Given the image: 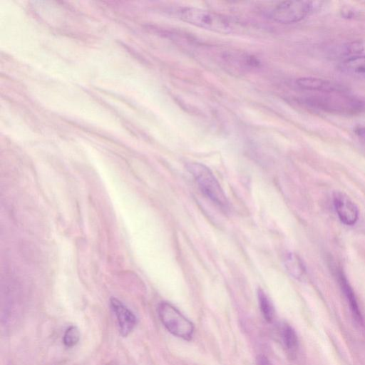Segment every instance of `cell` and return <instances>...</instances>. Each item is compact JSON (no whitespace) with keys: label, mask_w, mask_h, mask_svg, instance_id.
Returning <instances> with one entry per match:
<instances>
[{"label":"cell","mask_w":365,"mask_h":365,"mask_svg":"<svg viewBox=\"0 0 365 365\" xmlns=\"http://www.w3.org/2000/svg\"><path fill=\"white\" fill-rule=\"evenodd\" d=\"M302 102L329 113L355 115L365 113V100L345 91L318 93L306 96Z\"/></svg>","instance_id":"6da1fadb"},{"label":"cell","mask_w":365,"mask_h":365,"mask_svg":"<svg viewBox=\"0 0 365 365\" xmlns=\"http://www.w3.org/2000/svg\"><path fill=\"white\" fill-rule=\"evenodd\" d=\"M180 19L192 25L211 31L229 34L232 30L231 22L224 16L195 7H185L180 10Z\"/></svg>","instance_id":"7a4b0ae2"},{"label":"cell","mask_w":365,"mask_h":365,"mask_svg":"<svg viewBox=\"0 0 365 365\" xmlns=\"http://www.w3.org/2000/svg\"><path fill=\"white\" fill-rule=\"evenodd\" d=\"M187 169L205 196L222 209L228 207V200L223 190L207 166L199 163H190L187 164Z\"/></svg>","instance_id":"3957f363"},{"label":"cell","mask_w":365,"mask_h":365,"mask_svg":"<svg viewBox=\"0 0 365 365\" xmlns=\"http://www.w3.org/2000/svg\"><path fill=\"white\" fill-rule=\"evenodd\" d=\"M159 318L165 329L176 337L190 341L194 334V324L176 307L162 302L158 309Z\"/></svg>","instance_id":"277c9868"},{"label":"cell","mask_w":365,"mask_h":365,"mask_svg":"<svg viewBox=\"0 0 365 365\" xmlns=\"http://www.w3.org/2000/svg\"><path fill=\"white\" fill-rule=\"evenodd\" d=\"M322 1H284L279 3L271 11L273 20L281 24H293L318 10Z\"/></svg>","instance_id":"5b68a950"},{"label":"cell","mask_w":365,"mask_h":365,"mask_svg":"<svg viewBox=\"0 0 365 365\" xmlns=\"http://www.w3.org/2000/svg\"><path fill=\"white\" fill-rule=\"evenodd\" d=\"M333 204L340 221L349 226L354 225L359 218V210L355 203L344 192L333 193Z\"/></svg>","instance_id":"8992f818"},{"label":"cell","mask_w":365,"mask_h":365,"mask_svg":"<svg viewBox=\"0 0 365 365\" xmlns=\"http://www.w3.org/2000/svg\"><path fill=\"white\" fill-rule=\"evenodd\" d=\"M110 304L116 317L120 335L127 336L136 325L137 319L135 314L125 304L115 297L110 298Z\"/></svg>","instance_id":"52a82bcc"},{"label":"cell","mask_w":365,"mask_h":365,"mask_svg":"<svg viewBox=\"0 0 365 365\" xmlns=\"http://www.w3.org/2000/svg\"><path fill=\"white\" fill-rule=\"evenodd\" d=\"M296 83L299 88L304 90L318 93L344 91L345 90V88L340 84L316 77L299 78Z\"/></svg>","instance_id":"ba28073f"},{"label":"cell","mask_w":365,"mask_h":365,"mask_svg":"<svg viewBox=\"0 0 365 365\" xmlns=\"http://www.w3.org/2000/svg\"><path fill=\"white\" fill-rule=\"evenodd\" d=\"M337 277L341 289L344 292V294L345 295L347 301L349 302L350 309L354 319L357 322L361 323V313L352 288L351 287L350 284L347 282V279L341 272H338Z\"/></svg>","instance_id":"9c48e42d"},{"label":"cell","mask_w":365,"mask_h":365,"mask_svg":"<svg viewBox=\"0 0 365 365\" xmlns=\"http://www.w3.org/2000/svg\"><path fill=\"white\" fill-rule=\"evenodd\" d=\"M341 71L353 77L365 78V56L349 58L340 66Z\"/></svg>","instance_id":"30bf717a"},{"label":"cell","mask_w":365,"mask_h":365,"mask_svg":"<svg viewBox=\"0 0 365 365\" xmlns=\"http://www.w3.org/2000/svg\"><path fill=\"white\" fill-rule=\"evenodd\" d=\"M284 264L290 275L300 279L304 277L306 269L302 259L294 253H287L284 258Z\"/></svg>","instance_id":"8fae6325"},{"label":"cell","mask_w":365,"mask_h":365,"mask_svg":"<svg viewBox=\"0 0 365 365\" xmlns=\"http://www.w3.org/2000/svg\"><path fill=\"white\" fill-rule=\"evenodd\" d=\"M281 336L288 352L292 354H295L298 349L299 341L294 329L289 324H284L282 327Z\"/></svg>","instance_id":"7c38bea8"},{"label":"cell","mask_w":365,"mask_h":365,"mask_svg":"<svg viewBox=\"0 0 365 365\" xmlns=\"http://www.w3.org/2000/svg\"><path fill=\"white\" fill-rule=\"evenodd\" d=\"M257 297L261 313L267 322H272L274 317V309L269 299L263 290L259 289Z\"/></svg>","instance_id":"4fadbf2b"},{"label":"cell","mask_w":365,"mask_h":365,"mask_svg":"<svg viewBox=\"0 0 365 365\" xmlns=\"http://www.w3.org/2000/svg\"><path fill=\"white\" fill-rule=\"evenodd\" d=\"M80 339V331L77 327L71 326L66 329L63 336V344L67 347L74 346Z\"/></svg>","instance_id":"5bb4252c"},{"label":"cell","mask_w":365,"mask_h":365,"mask_svg":"<svg viewBox=\"0 0 365 365\" xmlns=\"http://www.w3.org/2000/svg\"><path fill=\"white\" fill-rule=\"evenodd\" d=\"M257 365H272L269 359L264 355H259L257 357Z\"/></svg>","instance_id":"9a60e30c"},{"label":"cell","mask_w":365,"mask_h":365,"mask_svg":"<svg viewBox=\"0 0 365 365\" xmlns=\"http://www.w3.org/2000/svg\"><path fill=\"white\" fill-rule=\"evenodd\" d=\"M355 133L359 138L365 143V127H358L355 130Z\"/></svg>","instance_id":"2e32d148"}]
</instances>
